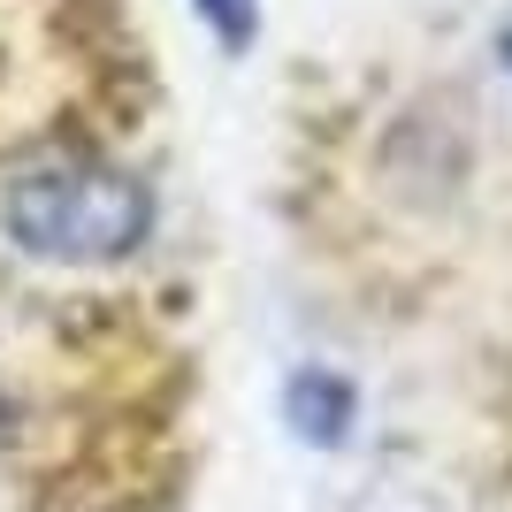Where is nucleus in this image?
<instances>
[{"label": "nucleus", "mask_w": 512, "mask_h": 512, "mask_svg": "<svg viewBox=\"0 0 512 512\" xmlns=\"http://www.w3.org/2000/svg\"><path fill=\"white\" fill-rule=\"evenodd\" d=\"M0 230L31 260L54 268H107L153 237V192L115 161L92 153H46L0 184Z\"/></svg>", "instance_id": "1"}, {"label": "nucleus", "mask_w": 512, "mask_h": 512, "mask_svg": "<svg viewBox=\"0 0 512 512\" xmlns=\"http://www.w3.org/2000/svg\"><path fill=\"white\" fill-rule=\"evenodd\" d=\"M283 421L299 428L306 444H337L344 428H352V383H344V375H329V367L291 375V390H283Z\"/></svg>", "instance_id": "2"}, {"label": "nucleus", "mask_w": 512, "mask_h": 512, "mask_svg": "<svg viewBox=\"0 0 512 512\" xmlns=\"http://www.w3.org/2000/svg\"><path fill=\"white\" fill-rule=\"evenodd\" d=\"M192 8H199V23H207V31L230 46V54H245V46H253V31H260V0H192Z\"/></svg>", "instance_id": "3"}, {"label": "nucleus", "mask_w": 512, "mask_h": 512, "mask_svg": "<svg viewBox=\"0 0 512 512\" xmlns=\"http://www.w3.org/2000/svg\"><path fill=\"white\" fill-rule=\"evenodd\" d=\"M505 62H512V31H505Z\"/></svg>", "instance_id": "4"}]
</instances>
